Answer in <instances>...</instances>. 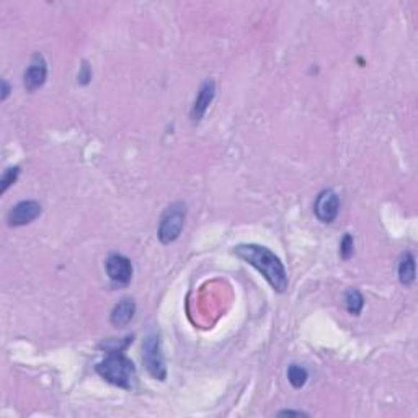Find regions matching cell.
<instances>
[{"instance_id": "cell-10", "label": "cell", "mask_w": 418, "mask_h": 418, "mask_svg": "<svg viewBox=\"0 0 418 418\" xmlns=\"http://www.w3.org/2000/svg\"><path fill=\"white\" fill-rule=\"evenodd\" d=\"M134 312H136V304H134V301L129 298L121 299L120 303L116 304L113 312H111V323L116 327L128 325V323L133 321Z\"/></svg>"}, {"instance_id": "cell-9", "label": "cell", "mask_w": 418, "mask_h": 418, "mask_svg": "<svg viewBox=\"0 0 418 418\" xmlns=\"http://www.w3.org/2000/svg\"><path fill=\"white\" fill-rule=\"evenodd\" d=\"M216 95V84L214 80H206L203 84V87L200 88V93H198L195 105H193L191 110V121L193 123H200L201 118H203L206 110H208L211 102Z\"/></svg>"}, {"instance_id": "cell-6", "label": "cell", "mask_w": 418, "mask_h": 418, "mask_svg": "<svg viewBox=\"0 0 418 418\" xmlns=\"http://www.w3.org/2000/svg\"><path fill=\"white\" fill-rule=\"evenodd\" d=\"M339 211H340V200L335 191L325 190L317 196L316 205H314V213H316L319 221L325 224L332 222L336 216H339Z\"/></svg>"}, {"instance_id": "cell-11", "label": "cell", "mask_w": 418, "mask_h": 418, "mask_svg": "<svg viewBox=\"0 0 418 418\" xmlns=\"http://www.w3.org/2000/svg\"><path fill=\"white\" fill-rule=\"evenodd\" d=\"M399 280L403 286H410L415 281V258L412 254H406L399 263Z\"/></svg>"}, {"instance_id": "cell-15", "label": "cell", "mask_w": 418, "mask_h": 418, "mask_svg": "<svg viewBox=\"0 0 418 418\" xmlns=\"http://www.w3.org/2000/svg\"><path fill=\"white\" fill-rule=\"evenodd\" d=\"M18 177V169H8L6 173H3V178H2V191H6L8 187L12 185L13 182H15Z\"/></svg>"}, {"instance_id": "cell-4", "label": "cell", "mask_w": 418, "mask_h": 418, "mask_svg": "<svg viewBox=\"0 0 418 418\" xmlns=\"http://www.w3.org/2000/svg\"><path fill=\"white\" fill-rule=\"evenodd\" d=\"M142 361L152 377L164 381L167 377V368H165L164 354L160 350V340L155 334H152L144 340L142 345Z\"/></svg>"}, {"instance_id": "cell-12", "label": "cell", "mask_w": 418, "mask_h": 418, "mask_svg": "<svg viewBox=\"0 0 418 418\" xmlns=\"http://www.w3.org/2000/svg\"><path fill=\"white\" fill-rule=\"evenodd\" d=\"M307 377H309L307 371L298 365H291L289 370H287V379H289L291 386L296 389L303 388V386L307 383Z\"/></svg>"}, {"instance_id": "cell-7", "label": "cell", "mask_w": 418, "mask_h": 418, "mask_svg": "<svg viewBox=\"0 0 418 418\" xmlns=\"http://www.w3.org/2000/svg\"><path fill=\"white\" fill-rule=\"evenodd\" d=\"M48 77V66L41 54H35L25 72V87L28 92L41 88Z\"/></svg>"}, {"instance_id": "cell-1", "label": "cell", "mask_w": 418, "mask_h": 418, "mask_svg": "<svg viewBox=\"0 0 418 418\" xmlns=\"http://www.w3.org/2000/svg\"><path fill=\"white\" fill-rule=\"evenodd\" d=\"M234 254L245 263L257 268L273 289L278 293H285L287 287L286 268L272 250L257 244H242L234 247Z\"/></svg>"}, {"instance_id": "cell-3", "label": "cell", "mask_w": 418, "mask_h": 418, "mask_svg": "<svg viewBox=\"0 0 418 418\" xmlns=\"http://www.w3.org/2000/svg\"><path fill=\"white\" fill-rule=\"evenodd\" d=\"M185 214L187 208L183 203H175L167 208L162 216L159 226V239L162 244H170V242L178 239L183 224H185Z\"/></svg>"}, {"instance_id": "cell-5", "label": "cell", "mask_w": 418, "mask_h": 418, "mask_svg": "<svg viewBox=\"0 0 418 418\" xmlns=\"http://www.w3.org/2000/svg\"><path fill=\"white\" fill-rule=\"evenodd\" d=\"M106 275L115 285L126 286L129 285L133 278V263L131 260L123 255H111L106 260Z\"/></svg>"}, {"instance_id": "cell-13", "label": "cell", "mask_w": 418, "mask_h": 418, "mask_svg": "<svg viewBox=\"0 0 418 418\" xmlns=\"http://www.w3.org/2000/svg\"><path fill=\"white\" fill-rule=\"evenodd\" d=\"M345 304H347V309L350 314H353V316H358L359 312H361L363 305H365V299H363V296L359 291L357 289H350L347 293V298H345Z\"/></svg>"}, {"instance_id": "cell-8", "label": "cell", "mask_w": 418, "mask_h": 418, "mask_svg": "<svg viewBox=\"0 0 418 418\" xmlns=\"http://www.w3.org/2000/svg\"><path fill=\"white\" fill-rule=\"evenodd\" d=\"M39 214H41V205L36 203V201H21V203L13 206L8 213V224L13 227L25 226V224L35 221Z\"/></svg>"}, {"instance_id": "cell-2", "label": "cell", "mask_w": 418, "mask_h": 418, "mask_svg": "<svg viewBox=\"0 0 418 418\" xmlns=\"http://www.w3.org/2000/svg\"><path fill=\"white\" fill-rule=\"evenodd\" d=\"M97 372L110 384L123 389H133L136 383L134 363L121 353H110V357L103 359L97 366Z\"/></svg>"}, {"instance_id": "cell-16", "label": "cell", "mask_w": 418, "mask_h": 418, "mask_svg": "<svg viewBox=\"0 0 418 418\" xmlns=\"http://www.w3.org/2000/svg\"><path fill=\"white\" fill-rule=\"evenodd\" d=\"M280 415H298V417H301V415H304L303 412H293V410H285V412H280Z\"/></svg>"}, {"instance_id": "cell-17", "label": "cell", "mask_w": 418, "mask_h": 418, "mask_svg": "<svg viewBox=\"0 0 418 418\" xmlns=\"http://www.w3.org/2000/svg\"><path fill=\"white\" fill-rule=\"evenodd\" d=\"M2 85H3V93H2V100H6V98H7V95H8V84L6 82V80H3V82H2Z\"/></svg>"}, {"instance_id": "cell-14", "label": "cell", "mask_w": 418, "mask_h": 418, "mask_svg": "<svg viewBox=\"0 0 418 418\" xmlns=\"http://www.w3.org/2000/svg\"><path fill=\"white\" fill-rule=\"evenodd\" d=\"M354 244H353V237L350 236V234H345L343 240H341L340 244V255L343 260H348L353 255Z\"/></svg>"}]
</instances>
